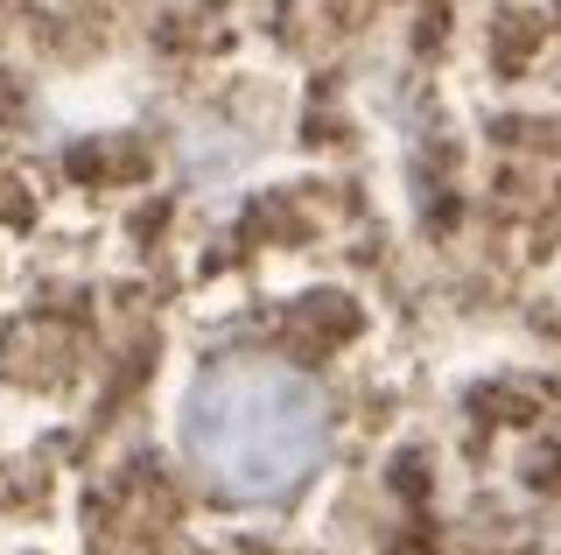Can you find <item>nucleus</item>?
Instances as JSON below:
<instances>
[{
  "instance_id": "1",
  "label": "nucleus",
  "mask_w": 561,
  "mask_h": 555,
  "mask_svg": "<svg viewBox=\"0 0 561 555\" xmlns=\"http://www.w3.org/2000/svg\"><path fill=\"white\" fill-rule=\"evenodd\" d=\"M323 394L274 359H225L183 401V450L218 499H288L323 457Z\"/></svg>"
}]
</instances>
